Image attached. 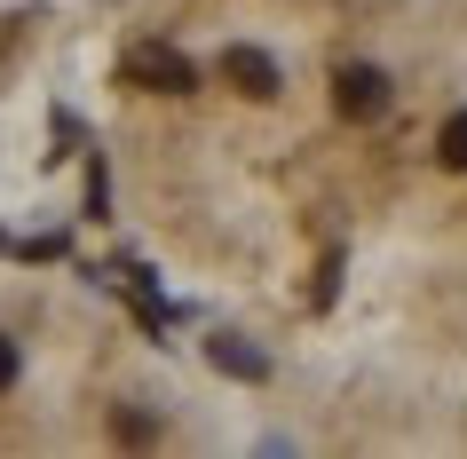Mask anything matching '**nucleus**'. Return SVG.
<instances>
[{"label": "nucleus", "mask_w": 467, "mask_h": 459, "mask_svg": "<svg viewBox=\"0 0 467 459\" xmlns=\"http://www.w3.org/2000/svg\"><path fill=\"white\" fill-rule=\"evenodd\" d=\"M333 103H341V120H380L389 111V72H372V64H348L341 79H333Z\"/></svg>", "instance_id": "nucleus-1"}, {"label": "nucleus", "mask_w": 467, "mask_h": 459, "mask_svg": "<svg viewBox=\"0 0 467 459\" xmlns=\"http://www.w3.org/2000/svg\"><path fill=\"white\" fill-rule=\"evenodd\" d=\"M222 88H238V96H277V64H270V48H246V40H238V48H222Z\"/></svg>", "instance_id": "nucleus-2"}, {"label": "nucleus", "mask_w": 467, "mask_h": 459, "mask_svg": "<svg viewBox=\"0 0 467 459\" xmlns=\"http://www.w3.org/2000/svg\"><path fill=\"white\" fill-rule=\"evenodd\" d=\"M436 159H443V167H467V111H451V120H443V135H436Z\"/></svg>", "instance_id": "nucleus-3"}, {"label": "nucleus", "mask_w": 467, "mask_h": 459, "mask_svg": "<svg viewBox=\"0 0 467 459\" xmlns=\"http://www.w3.org/2000/svg\"><path fill=\"white\" fill-rule=\"evenodd\" d=\"M16 381H25V340H16V333H0V396H8Z\"/></svg>", "instance_id": "nucleus-4"}]
</instances>
